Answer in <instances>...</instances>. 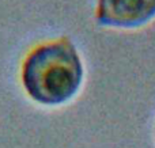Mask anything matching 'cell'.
Instances as JSON below:
<instances>
[{
	"mask_svg": "<svg viewBox=\"0 0 155 148\" xmlns=\"http://www.w3.org/2000/svg\"><path fill=\"white\" fill-rule=\"evenodd\" d=\"M155 16V0H98L97 19L114 27H137Z\"/></svg>",
	"mask_w": 155,
	"mask_h": 148,
	"instance_id": "7a4b0ae2",
	"label": "cell"
},
{
	"mask_svg": "<svg viewBox=\"0 0 155 148\" xmlns=\"http://www.w3.org/2000/svg\"><path fill=\"white\" fill-rule=\"evenodd\" d=\"M82 79L79 54L65 38L34 49L27 56L22 71L26 91L44 105H59L72 98Z\"/></svg>",
	"mask_w": 155,
	"mask_h": 148,
	"instance_id": "6da1fadb",
	"label": "cell"
}]
</instances>
